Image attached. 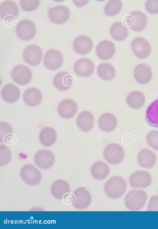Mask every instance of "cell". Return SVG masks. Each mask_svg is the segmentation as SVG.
<instances>
[{"label":"cell","instance_id":"obj_9","mask_svg":"<svg viewBox=\"0 0 158 229\" xmlns=\"http://www.w3.org/2000/svg\"><path fill=\"white\" fill-rule=\"evenodd\" d=\"M131 47L135 55L140 59L147 57L151 52V46L148 41L141 36L137 37L133 39Z\"/></svg>","mask_w":158,"mask_h":229},{"label":"cell","instance_id":"obj_5","mask_svg":"<svg viewBox=\"0 0 158 229\" xmlns=\"http://www.w3.org/2000/svg\"><path fill=\"white\" fill-rule=\"evenodd\" d=\"M125 24L135 31L143 30L148 22L147 17L143 12L139 10H133L125 19Z\"/></svg>","mask_w":158,"mask_h":229},{"label":"cell","instance_id":"obj_34","mask_svg":"<svg viewBox=\"0 0 158 229\" xmlns=\"http://www.w3.org/2000/svg\"><path fill=\"white\" fill-rule=\"evenodd\" d=\"M122 7V2L120 0H110L106 4L104 9L105 14L108 16L117 15Z\"/></svg>","mask_w":158,"mask_h":229},{"label":"cell","instance_id":"obj_10","mask_svg":"<svg viewBox=\"0 0 158 229\" xmlns=\"http://www.w3.org/2000/svg\"><path fill=\"white\" fill-rule=\"evenodd\" d=\"M42 51L39 46L31 44L26 47L23 51V57L24 60L32 66L38 65L41 62Z\"/></svg>","mask_w":158,"mask_h":229},{"label":"cell","instance_id":"obj_7","mask_svg":"<svg viewBox=\"0 0 158 229\" xmlns=\"http://www.w3.org/2000/svg\"><path fill=\"white\" fill-rule=\"evenodd\" d=\"M15 31L20 39L28 41L32 39L35 35L36 27L35 23L31 20L23 19L17 24Z\"/></svg>","mask_w":158,"mask_h":229},{"label":"cell","instance_id":"obj_2","mask_svg":"<svg viewBox=\"0 0 158 229\" xmlns=\"http://www.w3.org/2000/svg\"><path fill=\"white\" fill-rule=\"evenodd\" d=\"M147 194L144 190L135 189L130 190L124 198L125 204L131 211H138L144 207Z\"/></svg>","mask_w":158,"mask_h":229},{"label":"cell","instance_id":"obj_3","mask_svg":"<svg viewBox=\"0 0 158 229\" xmlns=\"http://www.w3.org/2000/svg\"><path fill=\"white\" fill-rule=\"evenodd\" d=\"M125 151L122 147L116 143L108 145L103 151L105 159L109 163L116 165L121 162L124 159Z\"/></svg>","mask_w":158,"mask_h":229},{"label":"cell","instance_id":"obj_30","mask_svg":"<svg viewBox=\"0 0 158 229\" xmlns=\"http://www.w3.org/2000/svg\"><path fill=\"white\" fill-rule=\"evenodd\" d=\"M70 191L69 183L62 179H58L54 182L51 187V191L53 197L58 199H62L63 195Z\"/></svg>","mask_w":158,"mask_h":229},{"label":"cell","instance_id":"obj_39","mask_svg":"<svg viewBox=\"0 0 158 229\" xmlns=\"http://www.w3.org/2000/svg\"><path fill=\"white\" fill-rule=\"evenodd\" d=\"M146 10L149 13L156 14L158 13V0H147L145 4Z\"/></svg>","mask_w":158,"mask_h":229},{"label":"cell","instance_id":"obj_18","mask_svg":"<svg viewBox=\"0 0 158 229\" xmlns=\"http://www.w3.org/2000/svg\"><path fill=\"white\" fill-rule=\"evenodd\" d=\"M133 74L136 80L141 84L148 83L152 76L151 67L143 63H139L136 66L134 70Z\"/></svg>","mask_w":158,"mask_h":229},{"label":"cell","instance_id":"obj_20","mask_svg":"<svg viewBox=\"0 0 158 229\" xmlns=\"http://www.w3.org/2000/svg\"><path fill=\"white\" fill-rule=\"evenodd\" d=\"M73 48L77 53L85 55L89 52L93 47L92 39L86 35H81L77 36L73 43Z\"/></svg>","mask_w":158,"mask_h":229},{"label":"cell","instance_id":"obj_22","mask_svg":"<svg viewBox=\"0 0 158 229\" xmlns=\"http://www.w3.org/2000/svg\"><path fill=\"white\" fill-rule=\"evenodd\" d=\"M94 117L90 112L85 110L77 116L76 123L79 129L84 132L90 131L94 125Z\"/></svg>","mask_w":158,"mask_h":229},{"label":"cell","instance_id":"obj_26","mask_svg":"<svg viewBox=\"0 0 158 229\" xmlns=\"http://www.w3.org/2000/svg\"><path fill=\"white\" fill-rule=\"evenodd\" d=\"M92 176L97 180H102L109 175L110 169L105 162L98 161L94 162L91 166L90 169Z\"/></svg>","mask_w":158,"mask_h":229},{"label":"cell","instance_id":"obj_31","mask_svg":"<svg viewBox=\"0 0 158 229\" xmlns=\"http://www.w3.org/2000/svg\"><path fill=\"white\" fill-rule=\"evenodd\" d=\"M127 27L123 26L121 21H117L113 23L110 29L111 36L115 40L121 41L124 40L128 35Z\"/></svg>","mask_w":158,"mask_h":229},{"label":"cell","instance_id":"obj_13","mask_svg":"<svg viewBox=\"0 0 158 229\" xmlns=\"http://www.w3.org/2000/svg\"><path fill=\"white\" fill-rule=\"evenodd\" d=\"M152 181L151 174L144 170L135 171L132 173L129 178L130 186L135 188H145L151 184Z\"/></svg>","mask_w":158,"mask_h":229},{"label":"cell","instance_id":"obj_35","mask_svg":"<svg viewBox=\"0 0 158 229\" xmlns=\"http://www.w3.org/2000/svg\"><path fill=\"white\" fill-rule=\"evenodd\" d=\"M11 158V153L9 148L5 145H0V166L7 164Z\"/></svg>","mask_w":158,"mask_h":229},{"label":"cell","instance_id":"obj_38","mask_svg":"<svg viewBox=\"0 0 158 229\" xmlns=\"http://www.w3.org/2000/svg\"><path fill=\"white\" fill-rule=\"evenodd\" d=\"M13 133L12 128L7 122L4 121L0 122V141L3 142L5 139L11 135L9 133Z\"/></svg>","mask_w":158,"mask_h":229},{"label":"cell","instance_id":"obj_12","mask_svg":"<svg viewBox=\"0 0 158 229\" xmlns=\"http://www.w3.org/2000/svg\"><path fill=\"white\" fill-rule=\"evenodd\" d=\"M34 160L35 163L39 168L47 170L53 165L55 157L53 153L48 149L39 150L35 154Z\"/></svg>","mask_w":158,"mask_h":229},{"label":"cell","instance_id":"obj_37","mask_svg":"<svg viewBox=\"0 0 158 229\" xmlns=\"http://www.w3.org/2000/svg\"><path fill=\"white\" fill-rule=\"evenodd\" d=\"M146 141L149 146L158 151V130H154L150 131L147 135Z\"/></svg>","mask_w":158,"mask_h":229},{"label":"cell","instance_id":"obj_27","mask_svg":"<svg viewBox=\"0 0 158 229\" xmlns=\"http://www.w3.org/2000/svg\"><path fill=\"white\" fill-rule=\"evenodd\" d=\"M146 102V97L142 92L135 90L131 92L126 98V102L131 108L139 109L142 108Z\"/></svg>","mask_w":158,"mask_h":229},{"label":"cell","instance_id":"obj_29","mask_svg":"<svg viewBox=\"0 0 158 229\" xmlns=\"http://www.w3.org/2000/svg\"><path fill=\"white\" fill-rule=\"evenodd\" d=\"M39 138L42 145L46 147H49L56 142L57 138L56 133L54 129L52 127H45L40 131Z\"/></svg>","mask_w":158,"mask_h":229},{"label":"cell","instance_id":"obj_19","mask_svg":"<svg viewBox=\"0 0 158 229\" xmlns=\"http://www.w3.org/2000/svg\"><path fill=\"white\" fill-rule=\"evenodd\" d=\"M116 50L114 43L110 40L105 39L100 42L96 48V53L98 57L102 60L111 58Z\"/></svg>","mask_w":158,"mask_h":229},{"label":"cell","instance_id":"obj_11","mask_svg":"<svg viewBox=\"0 0 158 229\" xmlns=\"http://www.w3.org/2000/svg\"><path fill=\"white\" fill-rule=\"evenodd\" d=\"M64 58L62 54L58 50L52 49L45 53L44 58V63L48 69L55 70L62 65Z\"/></svg>","mask_w":158,"mask_h":229},{"label":"cell","instance_id":"obj_6","mask_svg":"<svg viewBox=\"0 0 158 229\" xmlns=\"http://www.w3.org/2000/svg\"><path fill=\"white\" fill-rule=\"evenodd\" d=\"M12 80L17 84L24 85L29 83L32 76L30 68L26 65L20 64L15 66L10 72Z\"/></svg>","mask_w":158,"mask_h":229},{"label":"cell","instance_id":"obj_17","mask_svg":"<svg viewBox=\"0 0 158 229\" xmlns=\"http://www.w3.org/2000/svg\"><path fill=\"white\" fill-rule=\"evenodd\" d=\"M78 106L76 102L72 99H65L58 106V112L62 118L68 119L73 117L76 113Z\"/></svg>","mask_w":158,"mask_h":229},{"label":"cell","instance_id":"obj_4","mask_svg":"<svg viewBox=\"0 0 158 229\" xmlns=\"http://www.w3.org/2000/svg\"><path fill=\"white\" fill-rule=\"evenodd\" d=\"M20 175L23 181L30 186L38 184L42 177L40 171L30 163L26 164L22 166L20 171Z\"/></svg>","mask_w":158,"mask_h":229},{"label":"cell","instance_id":"obj_14","mask_svg":"<svg viewBox=\"0 0 158 229\" xmlns=\"http://www.w3.org/2000/svg\"><path fill=\"white\" fill-rule=\"evenodd\" d=\"M95 65L93 61L86 58H80L74 63L73 69L75 73L78 76L87 77L93 73Z\"/></svg>","mask_w":158,"mask_h":229},{"label":"cell","instance_id":"obj_24","mask_svg":"<svg viewBox=\"0 0 158 229\" xmlns=\"http://www.w3.org/2000/svg\"><path fill=\"white\" fill-rule=\"evenodd\" d=\"M98 125L100 129L105 132L114 130L117 126V119L115 116L110 112L104 113L99 117Z\"/></svg>","mask_w":158,"mask_h":229},{"label":"cell","instance_id":"obj_40","mask_svg":"<svg viewBox=\"0 0 158 229\" xmlns=\"http://www.w3.org/2000/svg\"><path fill=\"white\" fill-rule=\"evenodd\" d=\"M148 211H158V196L154 195L150 198L147 207Z\"/></svg>","mask_w":158,"mask_h":229},{"label":"cell","instance_id":"obj_32","mask_svg":"<svg viewBox=\"0 0 158 229\" xmlns=\"http://www.w3.org/2000/svg\"><path fill=\"white\" fill-rule=\"evenodd\" d=\"M145 118L149 125L158 128V98L153 101L148 107Z\"/></svg>","mask_w":158,"mask_h":229},{"label":"cell","instance_id":"obj_8","mask_svg":"<svg viewBox=\"0 0 158 229\" xmlns=\"http://www.w3.org/2000/svg\"><path fill=\"white\" fill-rule=\"evenodd\" d=\"M70 11L67 6L59 5L52 7H50L48 11L49 19L53 22L61 24L65 22L69 19Z\"/></svg>","mask_w":158,"mask_h":229},{"label":"cell","instance_id":"obj_33","mask_svg":"<svg viewBox=\"0 0 158 229\" xmlns=\"http://www.w3.org/2000/svg\"><path fill=\"white\" fill-rule=\"evenodd\" d=\"M97 72L99 77L103 80L108 81L114 76L115 70L112 64L108 63H100L97 68Z\"/></svg>","mask_w":158,"mask_h":229},{"label":"cell","instance_id":"obj_28","mask_svg":"<svg viewBox=\"0 0 158 229\" xmlns=\"http://www.w3.org/2000/svg\"><path fill=\"white\" fill-rule=\"evenodd\" d=\"M19 7L14 1L6 0L2 2L0 4V16L3 19L6 16L12 15L17 18L19 13Z\"/></svg>","mask_w":158,"mask_h":229},{"label":"cell","instance_id":"obj_1","mask_svg":"<svg viewBox=\"0 0 158 229\" xmlns=\"http://www.w3.org/2000/svg\"><path fill=\"white\" fill-rule=\"evenodd\" d=\"M127 183L125 179L119 176H114L105 183L104 190L106 194L112 199L121 197L125 192Z\"/></svg>","mask_w":158,"mask_h":229},{"label":"cell","instance_id":"obj_36","mask_svg":"<svg viewBox=\"0 0 158 229\" xmlns=\"http://www.w3.org/2000/svg\"><path fill=\"white\" fill-rule=\"evenodd\" d=\"M19 5L21 9L25 11H30L34 10L39 6V0H21Z\"/></svg>","mask_w":158,"mask_h":229},{"label":"cell","instance_id":"obj_21","mask_svg":"<svg viewBox=\"0 0 158 229\" xmlns=\"http://www.w3.org/2000/svg\"><path fill=\"white\" fill-rule=\"evenodd\" d=\"M20 95V91L19 88L11 83L4 85L1 90L2 98L8 103H13L16 102Z\"/></svg>","mask_w":158,"mask_h":229},{"label":"cell","instance_id":"obj_16","mask_svg":"<svg viewBox=\"0 0 158 229\" xmlns=\"http://www.w3.org/2000/svg\"><path fill=\"white\" fill-rule=\"evenodd\" d=\"M73 76L65 71H61L56 73L53 79V84L55 88L60 91L69 89L74 83Z\"/></svg>","mask_w":158,"mask_h":229},{"label":"cell","instance_id":"obj_15","mask_svg":"<svg viewBox=\"0 0 158 229\" xmlns=\"http://www.w3.org/2000/svg\"><path fill=\"white\" fill-rule=\"evenodd\" d=\"M74 198L73 205L78 209L83 210L87 208L91 201L90 193L85 187H81L77 189L74 192Z\"/></svg>","mask_w":158,"mask_h":229},{"label":"cell","instance_id":"obj_23","mask_svg":"<svg viewBox=\"0 0 158 229\" xmlns=\"http://www.w3.org/2000/svg\"><path fill=\"white\" fill-rule=\"evenodd\" d=\"M137 161L141 167L147 168L153 167L156 164V156L155 153L148 148H143L139 152Z\"/></svg>","mask_w":158,"mask_h":229},{"label":"cell","instance_id":"obj_25","mask_svg":"<svg viewBox=\"0 0 158 229\" xmlns=\"http://www.w3.org/2000/svg\"><path fill=\"white\" fill-rule=\"evenodd\" d=\"M23 98L24 102L31 107H35L41 102L42 94L40 90L34 87L26 89L23 93Z\"/></svg>","mask_w":158,"mask_h":229}]
</instances>
